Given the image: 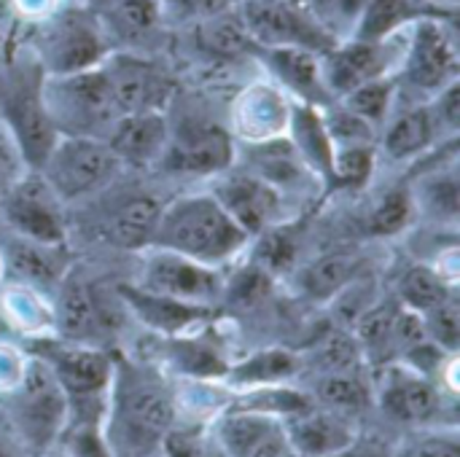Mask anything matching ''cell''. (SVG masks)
I'll return each instance as SVG.
<instances>
[{
  "label": "cell",
  "instance_id": "cell-28",
  "mask_svg": "<svg viewBox=\"0 0 460 457\" xmlns=\"http://www.w3.org/2000/svg\"><path fill=\"white\" fill-rule=\"evenodd\" d=\"M361 275H364L361 256L356 250H342V248L318 253L291 272L299 296L315 304H329Z\"/></svg>",
  "mask_w": 460,
  "mask_h": 457
},
{
  "label": "cell",
  "instance_id": "cell-18",
  "mask_svg": "<svg viewBox=\"0 0 460 457\" xmlns=\"http://www.w3.org/2000/svg\"><path fill=\"white\" fill-rule=\"evenodd\" d=\"M399 54H402L399 35L391 40L350 38V40L334 43L332 48H326L321 54V67H323L329 94L334 100H340L342 94H348L350 89H356L372 78L396 75Z\"/></svg>",
  "mask_w": 460,
  "mask_h": 457
},
{
  "label": "cell",
  "instance_id": "cell-46",
  "mask_svg": "<svg viewBox=\"0 0 460 457\" xmlns=\"http://www.w3.org/2000/svg\"><path fill=\"white\" fill-rule=\"evenodd\" d=\"M8 5L19 13V16H24V19H30V22H43V19H49L54 11H59L62 5H59V0H8Z\"/></svg>",
  "mask_w": 460,
  "mask_h": 457
},
{
  "label": "cell",
  "instance_id": "cell-41",
  "mask_svg": "<svg viewBox=\"0 0 460 457\" xmlns=\"http://www.w3.org/2000/svg\"><path fill=\"white\" fill-rule=\"evenodd\" d=\"M388 457H460L458 426L410 431Z\"/></svg>",
  "mask_w": 460,
  "mask_h": 457
},
{
  "label": "cell",
  "instance_id": "cell-9",
  "mask_svg": "<svg viewBox=\"0 0 460 457\" xmlns=\"http://www.w3.org/2000/svg\"><path fill=\"white\" fill-rule=\"evenodd\" d=\"M111 54V40L97 11L86 5L59 8L38 22L35 65L43 75H65L97 67Z\"/></svg>",
  "mask_w": 460,
  "mask_h": 457
},
{
  "label": "cell",
  "instance_id": "cell-22",
  "mask_svg": "<svg viewBox=\"0 0 460 457\" xmlns=\"http://www.w3.org/2000/svg\"><path fill=\"white\" fill-rule=\"evenodd\" d=\"M116 294H119L127 315H132L143 329L154 331L162 339L194 334V331L205 329L213 318V307L167 299V296L143 291L132 283L116 286Z\"/></svg>",
  "mask_w": 460,
  "mask_h": 457
},
{
  "label": "cell",
  "instance_id": "cell-52",
  "mask_svg": "<svg viewBox=\"0 0 460 457\" xmlns=\"http://www.w3.org/2000/svg\"><path fill=\"white\" fill-rule=\"evenodd\" d=\"M3 280H5V267H3V253H0V286H3Z\"/></svg>",
  "mask_w": 460,
  "mask_h": 457
},
{
  "label": "cell",
  "instance_id": "cell-47",
  "mask_svg": "<svg viewBox=\"0 0 460 457\" xmlns=\"http://www.w3.org/2000/svg\"><path fill=\"white\" fill-rule=\"evenodd\" d=\"M0 457H30L24 453V447L16 442V436L8 431L5 420H3V426H0Z\"/></svg>",
  "mask_w": 460,
  "mask_h": 457
},
{
  "label": "cell",
  "instance_id": "cell-4",
  "mask_svg": "<svg viewBox=\"0 0 460 457\" xmlns=\"http://www.w3.org/2000/svg\"><path fill=\"white\" fill-rule=\"evenodd\" d=\"M5 426L30 457L49 455L70 420V404L49 366L30 356L19 385L3 396Z\"/></svg>",
  "mask_w": 460,
  "mask_h": 457
},
{
  "label": "cell",
  "instance_id": "cell-33",
  "mask_svg": "<svg viewBox=\"0 0 460 457\" xmlns=\"http://www.w3.org/2000/svg\"><path fill=\"white\" fill-rule=\"evenodd\" d=\"M286 137L294 145V151L299 154V159L310 167V172L323 186H332V140L323 127L321 108L294 102Z\"/></svg>",
  "mask_w": 460,
  "mask_h": 457
},
{
  "label": "cell",
  "instance_id": "cell-25",
  "mask_svg": "<svg viewBox=\"0 0 460 457\" xmlns=\"http://www.w3.org/2000/svg\"><path fill=\"white\" fill-rule=\"evenodd\" d=\"M453 143V140H450ZM445 145L426 102H402L377 132V156L391 164H415Z\"/></svg>",
  "mask_w": 460,
  "mask_h": 457
},
{
  "label": "cell",
  "instance_id": "cell-23",
  "mask_svg": "<svg viewBox=\"0 0 460 457\" xmlns=\"http://www.w3.org/2000/svg\"><path fill=\"white\" fill-rule=\"evenodd\" d=\"M162 207H164V199L154 191H146V189L119 191L116 202H111L102 210L100 237L116 250L140 253L151 245Z\"/></svg>",
  "mask_w": 460,
  "mask_h": 457
},
{
  "label": "cell",
  "instance_id": "cell-39",
  "mask_svg": "<svg viewBox=\"0 0 460 457\" xmlns=\"http://www.w3.org/2000/svg\"><path fill=\"white\" fill-rule=\"evenodd\" d=\"M412 224H415V207L407 180L380 191L367 215V229L372 237H394L407 232Z\"/></svg>",
  "mask_w": 460,
  "mask_h": 457
},
{
  "label": "cell",
  "instance_id": "cell-3",
  "mask_svg": "<svg viewBox=\"0 0 460 457\" xmlns=\"http://www.w3.org/2000/svg\"><path fill=\"white\" fill-rule=\"evenodd\" d=\"M27 353L40 358L54 374V380L59 382V388L65 391L70 404L67 426L73 423L102 426L116 353H111L108 347L67 342L59 337L32 339L27 342Z\"/></svg>",
  "mask_w": 460,
  "mask_h": 457
},
{
  "label": "cell",
  "instance_id": "cell-19",
  "mask_svg": "<svg viewBox=\"0 0 460 457\" xmlns=\"http://www.w3.org/2000/svg\"><path fill=\"white\" fill-rule=\"evenodd\" d=\"M291 110L294 100L280 86H275L272 81H253L237 94L232 105L229 132L245 145L286 137Z\"/></svg>",
  "mask_w": 460,
  "mask_h": 457
},
{
  "label": "cell",
  "instance_id": "cell-13",
  "mask_svg": "<svg viewBox=\"0 0 460 457\" xmlns=\"http://www.w3.org/2000/svg\"><path fill=\"white\" fill-rule=\"evenodd\" d=\"M40 81L43 70L35 67L32 75L5 81L0 94V124L27 170H38L59 140V132L43 105Z\"/></svg>",
  "mask_w": 460,
  "mask_h": 457
},
{
  "label": "cell",
  "instance_id": "cell-30",
  "mask_svg": "<svg viewBox=\"0 0 460 457\" xmlns=\"http://www.w3.org/2000/svg\"><path fill=\"white\" fill-rule=\"evenodd\" d=\"M302 374V358L296 350L288 347H261L243 361L229 364V372L224 377V385L237 391L264 388V385H286L294 382Z\"/></svg>",
  "mask_w": 460,
  "mask_h": 457
},
{
  "label": "cell",
  "instance_id": "cell-31",
  "mask_svg": "<svg viewBox=\"0 0 460 457\" xmlns=\"http://www.w3.org/2000/svg\"><path fill=\"white\" fill-rule=\"evenodd\" d=\"M97 16L111 40V51H137V43L154 38L164 24L156 0H116L97 11Z\"/></svg>",
  "mask_w": 460,
  "mask_h": 457
},
{
  "label": "cell",
  "instance_id": "cell-37",
  "mask_svg": "<svg viewBox=\"0 0 460 457\" xmlns=\"http://www.w3.org/2000/svg\"><path fill=\"white\" fill-rule=\"evenodd\" d=\"M426 13H439V11L420 5L418 0H367L358 30L353 38L391 40V38L402 35L415 19L426 16Z\"/></svg>",
  "mask_w": 460,
  "mask_h": 457
},
{
  "label": "cell",
  "instance_id": "cell-7",
  "mask_svg": "<svg viewBox=\"0 0 460 457\" xmlns=\"http://www.w3.org/2000/svg\"><path fill=\"white\" fill-rule=\"evenodd\" d=\"M40 94L49 119L59 135L105 137L113 121L119 119V108L113 102L102 62L78 73L43 75Z\"/></svg>",
  "mask_w": 460,
  "mask_h": 457
},
{
  "label": "cell",
  "instance_id": "cell-55",
  "mask_svg": "<svg viewBox=\"0 0 460 457\" xmlns=\"http://www.w3.org/2000/svg\"><path fill=\"white\" fill-rule=\"evenodd\" d=\"M156 457H162V455H156Z\"/></svg>",
  "mask_w": 460,
  "mask_h": 457
},
{
  "label": "cell",
  "instance_id": "cell-45",
  "mask_svg": "<svg viewBox=\"0 0 460 457\" xmlns=\"http://www.w3.org/2000/svg\"><path fill=\"white\" fill-rule=\"evenodd\" d=\"M22 170H27L24 164H22V159H19V154H16V148H13V143H11V137L5 135V129H3V124H0V191L8 186V180L11 178H16Z\"/></svg>",
  "mask_w": 460,
  "mask_h": 457
},
{
  "label": "cell",
  "instance_id": "cell-50",
  "mask_svg": "<svg viewBox=\"0 0 460 457\" xmlns=\"http://www.w3.org/2000/svg\"><path fill=\"white\" fill-rule=\"evenodd\" d=\"M111 3H116V0H81V5H86V8H92V11H102V8H108Z\"/></svg>",
  "mask_w": 460,
  "mask_h": 457
},
{
  "label": "cell",
  "instance_id": "cell-10",
  "mask_svg": "<svg viewBox=\"0 0 460 457\" xmlns=\"http://www.w3.org/2000/svg\"><path fill=\"white\" fill-rule=\"evenodd\" d=\"M0 215L8 234L65 248L70 240V210L49 189L38 170H22L0 191Z\"/></svg>",
  "mask_w": 460,
  "mask_h": 457
},
{
  "label": "cell",
  "instance_id": "cell-36",
  "mask_svg": "<svg viewBox=\"0 0 460 457\" xmlns=\"http://www.w3.org/2000/svg\"><path fill=\"white\" fill-rule=\"evenodd\" d=\"M189 30L194 35L197 51L213 62H232V59L256 54V46L248 38L234 8H229L218 16H210L205 22H197Z\"/></svg>",
  "mask_w": 460,
  "mask_h": 457
},
{
  "label": "cell",
  "instance_id": "cell-14",
  "mask_svg": "<svg viewBox=\"0 0 460 457\" xmlns=\"http://www.w3.org/2000/svg\"><path fill=\"white\" fill-rule=\"evenodd\" d=\"M234 11L259 48H307L323 54L334 40L315 24L305 5L280 0H237Z\"/></svg>",
  "mask_w": 460,
  "mask_h": 457
},
{
  "label": "cell",
  "instance_id": "cell-1",
  "mask_svg": "<svg viewBox=\"0 0 460 457\" xmlns=\"http://www.w3.org/2000/svg\"><path fill=\"white\" fill-rule=\"evenodd\" d=\"M178 423L175 382L148 361L116 356L105 399L102 439L111 457H156Z\"/></svg>",
  "mask_w": 460,
  "mask_h": 457
},
{
  "label": "cell",
  "instance_id": "cell-51",
  "mask_svg": "<svg viewBox=\"0 0 460 457\" xmlns=\"http://www.w3.org/2000/svg\"><path fill=\"white\" fill-rule=\"evenodd\" d=\"M199 457H224V455H221V453L216 450V444H213V439H210V444L205 447V453H202Z\"/></svg>",
  "mask_w": 460,
  "mask_h": 457
},
{
  "label": "cell",
  "instance_id": "cell-43",
  "mask_svg": "<svg viewBox=\"0 0 460 457\" xmlns=\"http://www.w3.org/2000/svg\"><path fill=\"white\" fill-rule=\"evenodd\" d=\"M162 11L164 24H181L191 27L197 22H205L210 16H218L229 8H234L237 0H156Z\"/></svg>",
  "mask_w": 460,
  "mask_h": 457
},
{
  "label": "cell",
  "instance_id": "cell-21",
  "mask_svg": "<svg viewBox=\"0 0 460 457\" xmlns=\"http://www.w3.org/2000/svg\"><path fill=\"white\" fill-rule=\"evenodd\" d=\"M170 137L167 110H146L127 113L113 121L108 135L102 137L124 172H148L156 170Z\"/></svg>",
  "mask_w": 460,
  "mask_h": 457
},
{
  "label": "cell",
  "instance_id": "cell-11",
  "mask_svg": "<svg viewBox=\"0 0 460 457\" xmlns=\"http://www.w3.org/2000/svg\"><path fill=\"white\" fill-rule=\"evenodd\" d=\"M54 337L81 345L105 347V339L116 334L119 318L127 315L119 294L105 296L100 286L67 272L51 294Z\"/></svg>",
  "mask_w": 460,
  "mask_h": 457
},
{
  "label": "cell",
  "instance_id": "cell-27",
  "mask_svg": "<svg viewBox=\"0 0 460 457\" xmlns=\"http://www.w3.org/2000/svg\"><path fill=\"white\" fill-rule=\"evenodd\" d=\"M5 280L3 283H19L30 286L40 294H54L59 280L70 272L65 261V248L43 245L35 240H24L16 234H8L5 245H0Z\"/></svg>",
  "mask_w": 460,
  "mask_h": 457
},
{
  "label": "cell",
  "instance_id": "cell-35",
  "mask_svg": "<svg viewBox=\"0 0 460 457\" xmlns=\"http://www.w3.org/2000/svg\"><path fill=\"white\" fill-rule=\"evenodd\" d=\"M458 283L447 280L439 269H434L429 261H412L410 267H404L396 275L394 283V299L415 312V315H426L429 310L439 307L442 302H447L450 296H456Z\"/></svg>",
  "mask_w": 460,
  "mask_h": 457
},
{
  "label": "cell",
  "instance_id": "cell-8",
  "mask_svg": "<svg viewBox=\"0 0 460 457\" xmlns=\"http://www.w3.org/2000/svg\"><path fill=\"white\" fill-rule=\"evenodd\" d=\"M372 401L388 420L410 431L456 426V393L434 377L399 361L377 369Z\"/></svg>",
  "mask_w": 460,
  "mask_h": 457
},
{
  "label": "cell",
  "instance_id": "cell-53",
  "mask_svg": "<svg viewBox=\"0 0 460 457\" xmlns=\"http://www.w3.org/2000/svg\"><path fill=\"white\" fill-rule=\"evenodd\" d=\"M43 457H67V455H65V453H62V450H59V447H57V450H51V453H49V455H43Z\"/></svg>",
  "mask_w": 460,
  "mask_h": 457
},
{
  "label": "cell",
  "instance_id": "cell-5",
  "mask_svg": "<svg viewBox=\"0 0 460 457\" xmlns=\"http://www.w3.org/2000/svg\"><path fill=\"white\" fill-rule=\"evenodd\" d=\"M456 32L445 13H426L402 32L396 83L402 102H426L458 81Z\"/></svg>",
  "mask_w": 460,
  "mask_h": 457
},
{
  "label": "cell",
  "instance_id": "cell-26",
  "mask_svg": "<svg viewBox=\"0 0 460 457\" xmlns=\"http://www.w3.org/2000/svg\"><path fill=\"white\" fill-rule=\"evenodd\" d=\"M270 73V81L280 86L294 102L323 108L334 102L329 94L321 54L307 48H259L256 51Z\"/></svg>",
  "mask_w": 460,
  "mask_h": 457
},
{
  "label": "cell",
  "instance_id": "cell-44",
  "mask_svg": "<svg viewBox=\"0 0 460 457\" xmlns=\"http://www.w3.org/2000/svg\"><path fill=\"white\" fill-rule=\"evenodd\" d=\"M27 347H19L16 342H8V339H0V399L8 396L22 374H24V366H27Z\"/></svg>",
  "mask_w": 460,
  "mask_h": 457
},
{
  "label": "cell",
  "instance_id": "cell-32",
  "mask_svg": "<svg viewBox=\"0 0 460 457\" xmlns=\"http://www.w3.org/2000/svg\"><path fill=\"white\" fill-rule=\"evenodd\" d=\"M0 318L13 334H19L27 342L54 337L51 296L30 286H19V283L0 286Z\"/></svg>",
  "mask_w": 460,
  "mask_h": 457
},
{
  "label": "cell",
  "instance_id": "cell-49",
  "mask_svg": "<svg viewBox=\"0 0 460 457\" xmlns=\"http://www.w3.org/2000/svg\"><path fill=\"white\" fill-rule=\"evenodd\" d=\"M420 5H426V8H431V11H439V13H453L456 11V0H418Z\"/></svg>",
  "mask_w": 460,
  "mask_h": 457
},
{
  "label": "cell",
  "instance_id": "cell-20",
  "mask_svg": "<svg viewBox=\"0 0 460 457\" xmlns=\"http://www.w3.org/2000/svg\"><path fill=\"white\" fill-rule=\"evenodd\" d=\"M210 439L224 457L291 455L280 420L232 404L210 423Z\"/></svg>",
  "mask_w": 460,
  "mask_h": 457
},
{
  "label": "cell",
  "instance_id": "cell-6",
  "mask_svg": "<svg viewBox=\"0 0 460 457\" xmlns=\"http://www.w3.org/2000/svg\"><path fill=\"white\" fill-rule=\"evenodd\" d=\"M38 172L59 197V202L73 210L78 205H89L113 183H119L124 167L102 137L59 135Z\"/></svg>",
  "mask_w": 460,
  "mask_h": 457
},
{
  "label": "cell",
  "instance_id": "cell-15",
  "mask_svg": "<svg viewBox=\"0 0 460 457\" xmlns=\"http://www.w3.org/2000/svg\"><path fill=\"white\" fill-rule=\"evenodd\" d=\"M137 256H140V267L132 286L143 291L178 299L186 304H205V307H213L224 294L221 269L202 267L191 259H183L162 248H146Z\"/></svg>",
  "mask_w": 460,
  "mask_h": 457
},
{
  "label": "cell",
  "instance_id": "cell-34",
  "mask_svg": "<svg viewBox=\"0 0 460 457\" xmlns=\"http://www.w3.org/2000/svg\"><path fill=\"white\" fill-rule=\"evenodd\" d=\"M315 407L340 412L345 417L361 420L372 401V385L367 382L364 372H334V374H313L310 385L305 388Z\"/></svg>",
  "mask_w": 460,
  "mask_h": 457
},
{
  "label": "cell",
  "instance_id": "cell-16",
  "mask_svg": "<svg viewBox=\"0 0 460 457\" xmlns=\"http://www.w3.org/2000/svg\"><path fill=\"white\" fill-rule=\"evenodd\" d=\"M119 116L167 110L175 97L170 73L140 51H111L102 59Z\"/></svg>",
  "mask_w": 460,
  "mask_h": 457
},
{
  "label": "cell",
  "instance_id": "cell-24",
  "mask_svg": "<svg viewBox=\"0 0 460 457\" xmlns=\"http://www.w3.org/2000/svg\"><path fill=\"white\" fill-rule=\"evenodd\" d=\"M286 442L294 457H334L361 439V426L340 412L310 407L283 423Z\"/></svg>",
  "mask_w": 460,
  "mask_h": 457
},
{
  "label": "cell",
  "instance_id": "cell-29",
  "mask_svg": "<svg viewBox=\"0 0 460 457\" xmlns=\"http://www.w3.org/2000/svg\"><path fill=\"white\" fill-rule=\"evenodd\" d=\"M205 329H199L194 334L162 339L164 342V366L170 372H175L181 380L224 382L232 361L221 353V345H216L205 334Z\"/></svg>",
  "mask_w": 460,
  "mask_h": 457
},
{
  "label": "cell",
  "instance_id": "cell-54",
  "mask_svg": "<svg viewBox=\"0 0 460 457\" xmlns=\"http://www.w3.org/2000/svg\"><path fill=\"white\" fill-rule=\"evenodd\" d=\"M280 3H296V5H305V0H280Z\"/></svg>",
  "mask_w": 460,
  "mask_h": 457
},
{
  "label": "cell",
  "instance_id": "cell-2",
  "mask_svg": "<svg viewBox=\"0 0 460 457\" xmlns=\"http://www.w3.org/2000/svg\"><path fill=\"white\" fill-rule=\"evenodd\" d=\"M251 245V237L234 224L210 189L178 194L164 202L151 245L202 267L221 269L237 264Z\"/></svg>",
  "mask_w": 460,
  "mask_h": 457
},
{
  "label": "cell",
  "instance_id": "cell-17",
  "mask_svg": "<svg viewBox=\"0 0 460 457\" xmlns=\"http://www.w3.org/2000/svg\"><path fill=\"white\" fill-rule=\"evenodd\" d=\"M210 191L251 240L278 224L291 221L288 199L248 170L229 167L226 172L213 178Z\"/></svg>",
  "mask_w": 460,
  "mask_h": 457
},
{
  "label": "cell",
  "instance_id": "cell-48",
  "mask_svg": "<svg viewBox=\"0 0 460 457\" xmlns=\"http://www.w3.org/2000/svg\"><path fill=\"white\" fill-rule=\"evenodd\" d=\"M334 457H388V453H383L380 447H372V444H367L364 439H358L353 447H348L345 453H340V455Z\"/></svg>",
  "mask_w": 460,
  "mask_h": 457
},
{
  "label": "cell",
  "instance_id": "cell-38",
  "mask_svg": "<svg viewBox=\"0 0 460 457\" xmlns=\"http://www.w3.org/2000/svg\"><path fill=\"white\" fill-rule=\"evenodd\" d=\"M340 102L380 132V127L388 121V116L399 105V83H396V75L372 78V81L350 89L348 94H342Z\"/></svg>",
  "mask_w": 460,
  "mask_h": 457
},
{
  "label": "cell",
  "instance_id": "cell-12",
  "mask_svg": "<svg viewBox=\"0 0 460 457\" xmlns=\"http://www.w3.org/2000/svg\"><path fill=\"white\" fill-rule=\"evenodd\" d=\"M170 119V116H167ZM237 140L226 124L189 116L181 124L170 119V137L156 170L183 178H218L234 167Z\"/></svg>",
  "mask_w": 460,
  "mask_h": 457
},
{
  "label": "cell",
  "instance_id": "cell-40",
  "mask_svg": "<svg viewBox=\"0 0 460 457\" xmlns=\"http://www.w3.org/2000/svg\"><path fill=\"white\" fill-rule=\"evenodd\" d=\"M367 0H305L307 13L334 40H350L358 30Z\"/></svg>",
  "mask_w": 460,
  "mask_h": 457
},
{
  "label": "cell",
  "instance_id": "cell-42",
  "mask_svg": "<svg viewBox=\"0 0 460 457\" xmlns=\"http://www.w3.org/2000/svg\"><path fill=\"white\" fill-rule=\"evenodd\" d=\"M426 337L431 345H437L442 353L447 356H458L460 347V304L458 294L450 296L447 302H442L439 307L429 310L426 315H420Z\"/></svg>",
  "mask_w": 460,
  "mask_h": 457
}]
</instances>
